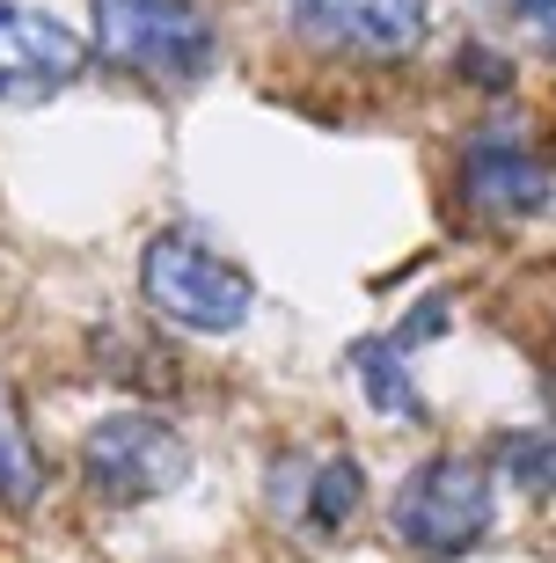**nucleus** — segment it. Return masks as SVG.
I'll return each instance as SVG.
<instances>
[{
	"label": "nucleus",
	"instance_id": "obj_1",
	"mask_svg": "<svg viewBox=\"0 0 556 563\" xmlns=\"http://www.w3.org/2000/svg\"><path fill=\"white\" fill-rule=\"evenodd\" d=\"M96 52L146 88H198L220 66V30L206 0H88Z\"/></svg>",
	"mask_w": 556,
	"mask_h": 563
},
{
	"label": "nucleus",
	"instance_id": "obj_2",
	"mask_svg": "<svg viewBox=\"0 0 556 563\" xmlns=\"http://www.w3.org/2000/svg\"><path fill=\"white\" fill-rule=\"evenodd\" d=\"M140 292L168 330H190V336H235L257 314L249 272L184 228H162L140 250Z\"/></svg>",
	"mask_w": 556,
	"mask_h": 563
},
{
	"label": "nucleus",
	"instance_id": "obj_3",
	"mask_svg": "<svg viewBox=\"0 0 556 563\" xmlns=\"http://www.w3.org/2000/svg\"><path fill=\"white\" fill-rule=\"evenodd\" d=\"M491 520H498V483L476 454L417 461L389 505V534L411 556H461L491 534Z\"/></svg>",
	"mask_w": 556,
	"mask_h": 563
},
{
	"label": "nucleus",
	"instance_id": "obj_4",
	"mask_svg": "<svg viewBox=\"0 0 556 563\" xmlns=\"http://www.w3.org/2000/svg\"><path fill=\"white\" fill-rule=\"evenodd\" d=\"M81 483L103 505H146L190 483V446L184 432L154 410H110L81 439Z\"/></svg>",
	"mask_w": 556,
	"mask_h": 563
},
{
	"label": "nucleus",
	"instance_id": "obj_5",
	"mask_svg": "<svg viewBox=\"0 0 556 563\" xmlns=\"http://www.w3.org/2000/svg\"><path fill=\"white\" fill-rule=\"evenodd\" d=\"M454 184L483 220H535L556 198V176L520 125H476L454 154Z\"/></svg>",
	"mask_w": 556,
	"mask_h": 563
},
{
	"label": "nucleus",
	"instance_id": "obj_6",
	"mask_svg": "<svg viewBox=\"0 0 556 563\" xmlns=\"http://www.w3.org/2000/svg\"><path fill=\"white\" fill-rule=\"evenodd\" d=\"M81 66H88V44L59 15L0 0V103L8 110H37L52 96H66L81 81Z\"/></svg>",
	"mask_w": 556,
	"mask_h": 563
},
{
	"label": "nucleus",
	"instance_id": "obj_7",
	"mask_svg": "<svg viewBox=\"0 0 556 563\" xmlns=\"http://www.w3.org/2000/svg\"><path fill=\"white\" fill-rule=\"evenodd\" d=\"M293 30L330 59H411L425 44V0H293Z\"/></svg>",
	"mask_w": 556,
	"mask_h": 563
},
{
	"label": "nucleus",
	"instance_id": "obj_8",
	"mask_svg": "<svg viewBox=\"0 0 556 563\" xmlns=\"http://www.w3.org/2000/svg\"><path fill=\"white\" fill-rule=\"evenodd\" d=\"M367 505V468L359 454H279L271 461V512L301 534H345Z\"/></svg>",
	"mask_w": 556,
	"mask_h": 563
},
{
	"label": "nucleus",
	"instance_id": "obj_9",
	"mask_svg": "<svg viewBox=\"0 0 556 563\" xmlns=\"http://www.w3.org/2000/svg\"><path fill=\"white\" fill-rule=\"evenodd\" d=\"M351 380H359V396L395 424H425V396H417L411 380V352L395 344V336H359L351 344Z\"/></svg>",
	"mask_w": 556,
	"mask_h": 563
},
{
	"label": "nucleus",
	"instance_id": "obj_10",
	"mask_svg": "<svg viewBox=\"0 0 556 563\" xmlns=\"http://www.w3.org/2000/svg\"><path fill=\"white\" fill-rule=\"evenodd\" d=\"M37 498H44V454L15 410V388L0 380V505L22 512V505H37Z\"/></svg>",
	"mask_w": 556,
	"mask_h": 563
},
{
	"label": "nucleus",
	"instance_id": "obj_11",
	"mask_svg": "<svg viewBox=\"0 0 556 563\" xmlns=\"http://www.w3.org/2000/svg\"><path fill=\"white\" fill-rule=\"evenodd\" d=\"M491 461H498V476H513L520 490L556 498V432L549 424H513V432H498Z\"/></svg>",
	"mask_w": 556,
	"mask_h": 563
},
{
	"label": "nucleus",
	"instance_id": "obj_12",
	"mask_svg": "<svg viewBox=\"0 0 556 563\" xmlns=\"http://www.w3.org/2000/svg\"><path fill=\"white\" fill-rule=\"evenodd\" d=\"M454 66H461L476 88H513V66L498 59V52H483V44H461V52H454Z\"/></svg>",
	"mask_w": 556,
	"mask_h": 563
},
{
	"label": "nucleus",
	"instance_id": "obj_13",
	"mask_svg": "<svg viewBox=\"0 0 556 563\" xmlns=\"http://www.w3.org/2000/svg\"><path fill=\"white\" fill-rule=\"evenodd\" d=\"M491 8H505L513 22H527V30L556 52V0H491Z\"/></svg>",
	"mask_w": 556,
	"mask_h": 563
}]
</instances>
